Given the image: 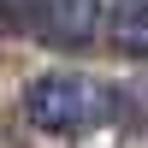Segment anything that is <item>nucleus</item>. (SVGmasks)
Listing matches in <instances>:
<instances>
[{"label": "nucleus", "instance_id": "obj_2", "mask_svg": "<svg viewBox=\"0 0 148 148\" xmlns=\"http://www.w3.org/2000/svg\"><path fill=\"white\" fill-rule=\"evenodd\" d=\"M0 30H24L53 47H77L95 36V0H0Z\"/></svg>", "mask_w": 148, "mask_h": 148}, {"label": "nucleus", "instance_id": "obj_1", "mask_svg": "<svg viewBox=\"0 0 148 148\" xmlns=\"http://www.w3.org/2000/svg\"><path fill=\"white\" fill-rule=\"evenodd\" d=\"M24 113H30V125L53 130V136L130 125V83H107L89 71H42L24 89Z\"/></svg>", "mask_w": 148, "mask_h": 148}, {"label": "nucleus", "instance_id": "obj_3", "mask_svg": "<svg viewBox=\"0 0 148 148\" xmlns=\"http://www.w3.org/2000/svg\"><path fill=\"white\" fill-rule=\"evenodd\" d=\"M101 36L119 53H148V0H113L101 18Z\"/></svg>", "mask_w": 148, "mask_h": 148}]
</instances>
